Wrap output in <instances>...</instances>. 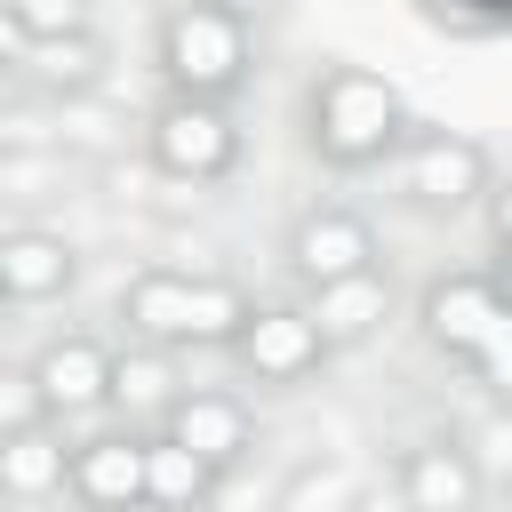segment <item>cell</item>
I'll return each mask as SVG.
<instances>
[{
  "label": "cell",
  "mask_w": 512,
  "mask_h": 512,
  "mask_svg": "<svg viewBox=\"0 0 512 512\" xmlns=\"http://www.w3.org/2000/svg\"><path fill=\"white\" fill-rule=\"evenodd\" d=\"M504 248H512V200H504Z\"/></svg>",
  "instance_id": "cell-19"
},
{
  "label": "cell",
  "mask_w": 512,
  "mask_h": 512,
  "mask_svg": "<svg viewBox=\"0 0 512 512\" xmlns=\"http://www.w3.org/2000/svg\"><path fill=\"white\" fill-rule=\"evenodd\" d=\"M80 488L96 504H152V448L136 440H96L80 456Z\"/></svg>",
  "instance_id": "cell-7"
},
{
  "label": "cell",
  "mask_w": 512,
  "mask_h": 512,
  "mask_svg": "<svg viewBox=\"0 0 512 512\" xmlns=\"http://www.w3.org/2000/svg\"><path fill=\"white\" fill-rule=\"evenodd\" d=\"M168 64H176L184 88H224V80L240 72V32H232V16H216V8L176 16V24H168Z\"/></svg>",
  "instance_id": "cell-4"
},
{
  "label": "cell",
  "mask_w": 512,
  "mask_h": 512,
  "mask_svg": "<svg viewBox=\"0 0 512 512\" xmlns=\"http://www.w3.org/2000/svg\"><path fill=\"white\" fill-rule=\"evenodd\" d=\"M16 32H80V8L72 0H16Z\"/></svg>",
  "instance_id": "cell-17"
},
{
  "label": "cell",
  "mask_w": 512,
  "mask_h": 512,
  "mask_svg": "<svg viewBox=\"0 0 512 512\" xmlns=\"http://www.w3.org/2000/svg\"><path fill=\"white\" fill-rule=\"evenodd\" d=\"M64 248L56 240H40V232H24V240H8L0 248V280L16 288V296H48V288H64Z\"/></svg>",
  "instance_id": "cell-13"
},
{
  "label": "cell",
  "mask_w": 512,
  "mask_h": 512,
  "mask_svg": "<svg viewBox=\"0 0 512 512\" xmlns=\"http://www.w3.org/2000/svg\"><path fill=\"white\" fill-rule=\"evenodd\" d=\"M392 128H400V96H392L384 80L344 72V80L328 88V104H320V144H328L336 160H368V152H384Z\"/></svg>",
  "instance_id": "cell-3"
},
{
  "label": "cell",
  "mask_w": 512,
  "mask_h": 512,
  "mask_svg": "<svg viewBox=\"0 0 512 512\" xmlns=\"http://www.w3.org/2000/svg\"><path fill=\"white\" fill-rule=\"evenodd\" d=\"M480 184V152L472 144H424L416 168H408V192L416 200H464Z\"/></svg>",
  "instance_id": "cell-11"
},
{
  "label": "cell",
  "mask_w": 512,
  "mask_h": 512,
  "mask_svg": "<svg viewBox=\"0 0 512 512\" xmlns=\"http://www.w3.org/2000/svg\"><path fill=\"white\" fill-rule=\"evenodd\" d=\"M176 440L200 464H224V456H240V408L232 400H184L176 408Z\"/></svg>",
  "instance_id": "cell-12"
},
{
  "label": "cell",
  "mask_w": 512,
  "mask_h": 512,
  "mask_svg": "<svg viewBox=\"0 0 512 512\" xmlns=\"http://www.w3.org/2000/svg\"><path fill=\"white\" fill-rule=\"evenodd\" d=\"M40 400H56V408H88L104 384H112V368H104V352L96 344H56L48 360H40Z\"/></svg>",
  "instance_id": "cell-9"
},
{
  "label": "cell",
  "mask_w": 512,
  "mask_h": 512,
  "mask_svg": "<svg viewBox=\"0 0 512 512\" xmlns=\"http://www.w3.org/2000/svg\"><path fill=\"white\" fill-rule=\"evenodd\" d=\"M296 264H304L320 288L360 280V272H368V232H360L352 216H312V224L296 232Z\"/></svg>",
  "instance_id": "cell-6"
},
{
  "label": "cell",
  "mask_w": 512,
  "mask_h": 512,
  "mask_svg": "<svg viewBox=\"0 0 512 512\" xmlns=\"http://www.w3.org/2000/svg\"><path fill=\"white\" fill-rule=\"evenodd\" d=\"M152 144H160V160H168L176 176H208V168L232 160V128H224L208 104H176V112H160Z\"/></svg>",
  "instance_id": "cell-5"
},
{
  "label": "cell",
  "mask_w": 512,
  "mask_h": 512,
  "mask_svg": "<svg viewBox=\"0 0 512 512\" xmlns=\"http://www.w3.org/2000/svg\"><path fill=\"white\" fill-rule=\"evenodd\" d=\"M408 504L416 512H464L472 504V464L456 448H416L408 464Z\"/></svg>",
  "instance_id": "cell-10"
},
{
  "label": "cell",
  "mask_w": 512,
  "mask_h": 512,
  "mask_svg": "<svg viewBox=\"0 0 512 512\" xmlns=\"http://www.w3.org/2000/svg\"><path fill=\"white\" fill-rule=\"evenodd\" d=\"M128 320H136L144 336H160V344H216V336H232L248 312H240V296H232V288L136 280V288H128Z\"/></svg>",
  "instance_id": "cell-1"
},
{
  "label": "cell",
  "mask_w": 512,
  "mask_h": 512,
  "mask_svg": "<svg viewBox=\"0 0 512 512\" xmlns=\"http://www.w3.org/2000/svg\"><path fill=\"white\" fill-rule=\"evenodd\" d=\"M376 312H384V288L360 272V280H336V288H320V312H312V320H320V336H360Z\"/></svg>",
  "instance_id": "cell-14"
},
{
  "label": "cell",
  "mask_w": 512,
  "mask_h": 512,
  "mask_svg": "<svg viewBox=\"0 0 512 512\" xmlns=\"http://www.w3.org/2000/svg\"><path fill=\"white\" fill-rule=\"evenodd\" d=\"M0 464H8V488H16V496H40V488H56V480H64V448H56V440H40V432H16Z\"/></svg>",
  "instance_id": "cell-15"
},
{
  "label": "cell",
  "mask_w": 512,
  "mask_h": 512,
  "mask_svg": "<svg viewBox=\"0 0 512 512\" xmlns=\"http://www.w3.org/2000/svg\"><path fill=\"white\" fill-rule=\"evenodd\" d=\"M432 328L448 336V344H464L480 368H488V384L496 392H512V312L488 296V288H472V280H448V288H432Z\"/></svg>",
  "instance_id": "cell-2"
},
{
  "label": "cell",
  "mask_w": 512,
  "mask_h": 512,
  "mask_svg": "<svg viewBox=\"0 0 512 512\" xmlns=\"http://www.w3.org/2000/svg\"><path fill=\"white\" fill-rule=\"evenodd\" d=\"M208 488V464L184 448V440H168V448H152V504H192Z\"/></svg>",
  "instance_id": "cell-16"
},
{
  "label": "cell",
  "mask_w": 512,
  "mask_h": 512,
  "mask_svg": "<svg viewBox=\"0 0 512 512\" xmlns=\"http://www.w3.org/2000/svg\"><path fill=\"white\" fill-rule=\"evenodd\" d=\"M248 360L264 368V376H296L312 352H320V320L312 312H264V320H248Z\"/></svg>",
  "instance_id": "cell-8"
},
{
  "label": "cell",
  "mask_w": 512,
  "mask_h": 512,
  "mask_svg": "<svg viewBox=\"0 0 512 512\" xmlns=\"http://www.w3.org/2000/svg\"><path fill=\"white\" fill-rule=\"evenodd\" d=\"M112 384H120L128 400H160V392H168V368H160V360H128V368H112Z\"/></svg>",
  "instance_id": "cell-18"
}]
</instances>
